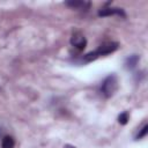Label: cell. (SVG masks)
<instances>
[{"label": "cell", "instance_id": "6da1fadb", "mask_svg": "<svg viewBox=\"0 0 148 148\" xmlns=\"http://www.w3.org/2000/svg\"><path fill=\"white\" fill-rule=\"evenodd\" d=\"M118 46H119L118 43H108V44H103V45H101L97 50H95V51H92V52H89V53H87L86 56H83V61H84V62H90V61L97 59V58L101 57V56H106V54H109V53H112V52H114V51L118 49Z\"/></svg>", "mask_w": 148, "mask_h": 148}, {"label": "cell", "instance_id": "30bf717a", "mask_svg": "<svg viewBox=\"0 0 148 148\" xmlns=\"http://www.w3.org/2000/svg\"><path fill=\"white\" fill-rule=\"evenodd\" d=\"M64 148H76V147H74V146H72V145H65Z\"/></svg>", "mask_w": 148, "mask_h": 148}, {"label": "cell", "instance_id": "ba28073f", "mask_svg": "<svg viewBox=\"0 0 148 148\" xmlns=\"http://www.w3.org/2000/svg\"><path fill=\"white\" fill-rule=\"evenodd\" d=\"M118 121H119L121 125L127 124V121H128V113H127V112H123V113H120L119 117H118Z\"/></svg>", "mask_w": 148, "mask_h": 148}, {"label": "cell", "instance_id": "9c48e42d", "mask_svg": "<svg viewBox=\"0 0 148 148\" xmlns=\"http://www.w3.org/2000/svg\"><path fill=\"white\" fill-rule=\"evenodd\" d=\"M147 133H148V125L146 124V125H145V126L141 128V131L138 133V135L135 136V139H136V140H139V139H142V138H143V136H145Z\"/></svg>", "mask_w": 148, "mask_h": 148}, {"label": "cell", "instance_id": "5b68a950", "mask_svg": "<svg viewBox=\"0 0 148 148\" xmlns=\"http://www.w3.org/2000/svg\"><path fill=\"white\" fill-rule=\"evenodd\" d=\"M66 6L74 8V9H80V10H87L90 7V2L88 1H80V0H72V1H66Z\"/></svg>", "mask_w": 148, "mask_h": 148}, {"label": "cell", "instance_id": "3957f363", "mask_svg": "<svg viewBox=\"0 0 148 148\" xmlns=\"http://www.w3.org/2000/svg\"><path fill=\"white\" fill-rule=\"evenodd\" d=\"M98 16H120V17H126V13L124 12L123 8H118V7H103L98 10Z\"/></svg>", "mask_w": 148, "mask_h": 148}, {"label": "cell", "instance_id": "7a4b0ae2", "mask_svg": "<svg viewBox=\"0 0 148 148\" xmlns=\"http://www.w3.org/2000/svg\"><path fill=\"white\" fill-rule=\"evenodd\" d=\"M118 89V79L114 74L108 75L101 86V91L105 97H111L114 95V92Z\"/></svg>", "mask_w": 148, "mask_h": 148}, {"label": "cell", "instance_id": "277c9868", "mask_svg": "<svg viewBox=\"0 0 148 148\" xmlns=\"http://www.w3.org/2000/svg\"><path fill=\"white\" fill-rule=\"evenodd\" d=\"M71 44H72L74 47H76L77 50H83V49L86 47V45H87V40H86V38H84L83 35L76 32V34H74V35L72 36V38H71Z\"/></svg>", "mask_w": 148, "mask_h": 148}, {"label": "cell", "instance_id": "8992f818", "mask_svg": "<svg viewBox=\"0 0 148 148\" xmlns=\"http://www.w3.org/2000/svg\"><path fill=\"white\" fill-rule=\"evenodd\" d=\"M139 60H140V57L138 54H132V56L127 57L126 60H125V68L126 69H133V68H135V66L138 65Z\"/></svg>", "mask_w": 148, "mask_h": 148}, {"label": "cell", "instance_id": "52a82bcc", "mask_svg": "<svg viewBox=\"0 0 148 148\" xmlns=\"http://www.w3.org/2000/svg\"><path fill=\"white\" fill-rule=\"evenodd\" d=\"M14 139L12 136H5L1 141V147L2 148H14Z\"/></svg>", "mask_w": 148, "mask_h": 148}]
</instances>
